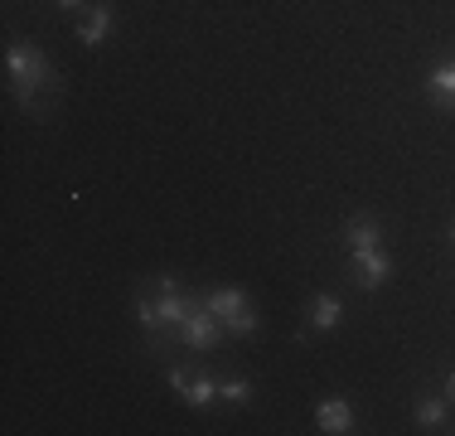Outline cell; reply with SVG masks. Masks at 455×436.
Masks as SVG:
<instances>
[{
    "label": "cell",
    "mask_w": 455,
    "mask_h": 436,
    "mask_svg": "<svg viewBox=\"0 0 455 436\" xmlns=\"http://www.w3.org/2000/svg\"><path fill=\"white\" fill-rule=\"evenodd\" d=\"M219 335H223V320H219V315H213L204 301L194 305V311H189V320L180 325V340L189 344V349H209L213 340H219Z\"/></svg>",
    "instance_id": "cell-3"
},
{
    "label": "cell",
    "mask_w": 455,
    "mask_h": 436,
    "mask_svg": "<svg viewBox=\"0 0 455 436\" xmlns=\"http://www.w3.org/2000/svg\"><path fill=\"white\" fill-rule=\"evenodd\" d=\"M150 301H156V315H160V340L180 335V325L189 320V311L199 305L175 277H156V296H150Z\"/></svg>",
    "instance_id": "cell-2"
},
{
    "label": "cell",
    "mask_w": 455,
    "mask_h": 436,
    "mask_svg": "<svg viewBox=\"0 0 455 436\" xmlns=\"http://www.w3.org/2000/svg\"><path fill=\"white\" fill-rule=\"evenodd\" d=\"M257 311H237V315H228L223 320V335H233V340H247V335H257Z\"/></svg>",
    "instance_id": "cell-13"
},
{
    "label": "cell",
    "mask_w": 455,
    "mask_h": 436,
    "mask_svg": "<svg viewBox=\"0 0 455 436\" xmlns=\"http://www.w3.org/2000/svg\"><path fill=\"white\" fill-rule=\"evenodd\" d=\"M170 388H175V398L184 388H189V374H184V368H170Z\"/></svg>",
    "instance_id": "cell-15"
},
{
    "label": "cell",
    "mask_w": 455,
    "mask_h": 436,
    "mask_svg": "<svg viewBox=\"0 0 455 436\" xmlns=\"http://www.w3.org/2000/svg\"><path fill=\"white\" fill-rule=\"evenodd\" d=\"M354 257V287L359 291H378L387 277H393V262H387L383 247H368V253H349Z\"/></svg>",
    "instance_id": "cell-4"
},
{
    "label": "cell",
    "mask_w": 455,
    "mask_h": 436,
    "mask_svg": "<svg viewBox=\"0 0 455 436\" xmlns=\"http://www.w3.org/2000/svg\"><path fill=\"white\" fill-rule=\"evenodd\" d=\"M339 320H344V305H339V296L320 291V296L310 301V330H339Z\"/></svg>",
    "instance_id": "cell-9"
},
{
    "label": "cell",
    "mask_w": 455,
    "mask_h": 436,
    "mask_svg": "<svg viewBox=\"0 0 455 436\" xmlns=\"http://www.w3.org/2000/svg\"><path fill=\"white\" fill-rule=\"evenodd\" d=\"M344 243L349 253H368V247H383V223L373 214H354L349 228H344Z\"/></svg>",
    "instance_id": "cell-5"
},
{
    "label": "cell",
    "mask_w": 455,
    "mask_h": 436,
    "mask_svg": "<svg viewBox=\"0 0 455 436\" xmlns=\"http://www.w3.org/2000/svg\"><path fill=\"white\" fill-rule=\"evenodd\" d=\"M427 97L436 107H446V112H455V59L436 63V69L427 73Z\"/></svg>",
    "instance_id": "cell-6"
},
{
    "label": "cell",
    "mask_w": 455,
    "mask_h": 436,
    "mask_svg": "<svg viewBox=\"0 0 455 436\" xmlns=\"http://www.w3.org/2000/svg\"><path fill=\"white\" fill-rule=\"evenodd\" d=\"M180 402H189V408H209V402H219V378H189V388L180 392Z\"/></svg>",
    "instance_id": "cell-11"
},
{
    "label": "cell",
    "mask_w": 455,
    "mask_h": 436,
    "mask_svg": "<svg viewBox=\"0 0 455 436\" xmlns=\"http://www.w3.org/2000/svg\"><path fill=\"white\" fill-rule=\"evenodd\" d=\"M204 305H209L219 320H228V315L247 311V291L243 287H219V291H209V296H204Z\"/></svg>",
    "instance_id": "cell-10"
},
{
    "label": "cell",
    "mask_w": 455,
    "mask_h": 436,
    "mask_svg": "<svg viewBox=\"0 0 455 436\" xmlns=\"http://www.w3.org/2000/svg\"><path fill=\"white\" fill-rule=\"evenodd\" d=\"M315 422H320V432L344 436V432H354V408L344 398H324L320 408H315Z\"/></svg>",
    "instance_id": "cell-7"
},
{
    "label": "cell",
    "mask_w": 455,
    "mask_h": 436,
    "mask_svg": "<svg viewBox=\"0 0 455 436\" xmlns=\"http://www.w3.org/2000/svg\"><path fill=\"white\" fill-rule=\"evenodd\" d=\"M446 398L455 402V368H451V374H446Z\"/></svg>",
    "instance_id": "cell-16"
},
{
    "label": "cell",
    "mask_w": 455,
    "mask_h": 436,
    "mask_svg": "<svg viewBox=\"0 0 455 436\" xmlns=\"http://www.w3.org/2000/svg\"><path fill=\"white\" fill-rule=\"evenodd\" d=\"M112 25H116L112 5H97V10H88V20L78 25V39L88 44V49H97V44H107V35H112Z\"/></svg>",
    "instance_id": "cell-8"
},
{
    "label": "cell",
    "mask_w": 455,
    "mask_h": 436,
    "mask_svg": "<svg viewBox=\"0 0 455 436\" xmlns=\"http://www.w3.org/2000/svg\"><path fill=\"white\" fill-rule=\"evenodd\" d=\"M83 5V0H59V10H78Z\"/></svg>",
    "instance_id": "cell-17"
},
{
    "label": "cell",
    "mask_w": 455,
    "mask_h": 436,
    "mask_svg": "<svg viewBox=\"0 0 455 436\" xmlns=\"http://www.w3.org/2000/svg\"><path fill=\"white\" fill-rule=\"evenodd\" d=\"M451 247H455V223H451Z\"/></svg>",
    "instance_id": "cell-18"
},
{
    "label": "cell",
    "mask_w": 455,
    "mask_h": 436,
    "mask_svg": "<svg viewBox=\"0 0 455 436\" xmlns=\"http://www.w3.org/2000/svg\"><path fill=\"white\" fill-rule=\"evenodd\" d=\"M5 73H10V87H15V102L25 107V112H35V107H39V93H44L49 78H53L44 49L15 39V44L5 49Z\"/></svg>",
    "instance_id": "cell-1"
},
{
    "label": "cell",
    "mask_w": 455,
    "mask_h": 436,
    "mask_svg": "<svg viewBox=\"0 0 455 436\" xmlns=\"http://www.w3.org/2000/svg\"><path fill=\"white\" fill-rule=\"evenodd\" d=\"M219 398H223V402H247V398H252V384H247V378H223V384H219Z\"/></svg>",
    "instance_id": "cell-14"
},
{
    "label": "cell",
    "mask_w": 455,
    "mask_h": 436,
    "mask_svg": "<svg viewBox=\"0 0 455 436\" xmlns=\"http://www.w3.org/2000/svg\"><path fill=\"white\" fill-rule=\"evenodd\" d=\"M446 412H451V398H421L417 402V427L421 432H436L441 422H446Z\"/></svg>",
    "instance_id": "cell-12"
}]
</instances>
